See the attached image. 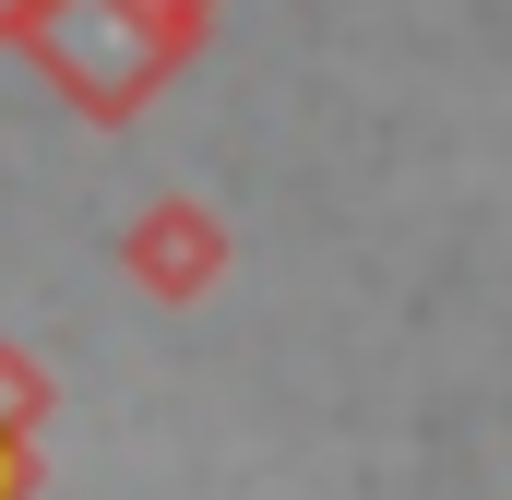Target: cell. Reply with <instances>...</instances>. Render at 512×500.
<instances>
[{
  "label": "cell",
  "mask_w": 512,
  "mask_h": 500,
  "mask_svg": "<svg viewBox=\"0 0 512 500\" xmlns=\"http://www.w3.org/2000/svg\"><path fill=\"white\" fill-rule=\"evenodd\" d=\"M12 48L72 96V120H96V131L143 120V96H155L167 72H191V60H179L143 12H120V0H24Z\"/></svg>",
  "instance_id": "obj_1"
},
{
  "label": "cell",
  "mask_w": 512,
  "mask_h": 500,
  "mask_svg": "<svg viewBox=\"0 0 512 500\" xmlns=\"http://www.w3.org/2000/svg\"><path fill=\"white\" fill-rule=\"evenodd\" d=\"M227 262H239L227 215H215V203H191V191H155V203L120 227V274L155 298V310H203V298L227 286Z\"/></svg>",
  "instance_id": "obj_2"
},
{
  "label": "cell",
  "mask_w": 512,
  "mask_h": 500,
  "mask_svg": "<svg viewBox=\"0 0 512 500\" xmlns=\"http://www.w3.org/2000/svg\"><path fill=\"white\" fill-rule=\"evenodd\" d=\"M48 405H60V393H48V358L0 334V441H12V453H48Z\"/></svg>",
  "instance_id": "obj_3"
},
{
  "label": "cell",
  "mask_w": 512,
  "mask_h": 500,
  "mask_svg": "<svg viewBox=\"0 0 512 500\" xmlns=\"http://www.w3.org/2000/svg\"><path fill=\"white\" fill-rule=\"evenodd\" d=\"M120 12H143V24H155V36H167L179 60H191V48L215 36V0H120Z\"/></svg>",
  "instance_id": "obj_4"
},
{
  "label": "cell",
  "mask_w": 512,
  "mask_h": 500,
  "mask_svg": "<svg viewBox=\"0 0 512 500\" xmlns=\"http://www.w3.org/2000/svg\"><path fill=\"white\" fill-rule=\"evenodd\" d=\"M36 465H48V453H12V441H0V500H36Z\"/></svg>",
  "instance_id": "obj_5"
},
{
  "label": "cell",
  "mask_w": 512,
  "mask_h": 500,
  "mask_svg": "<svg viewBox=\"0 0 512 500\" xmlns=\"http://www.w3.org/2000/svg\"><path fill=\"white\" fill-rule=\"evenodd\" d=\"M12 24H24V0H0V48H12Z\"/></svg>",
  "instance_id": "obj_6"
}]
</instances>
